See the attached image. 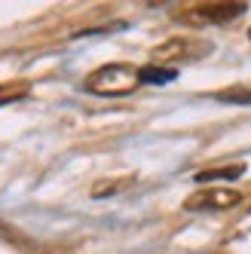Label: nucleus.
<instances>
[{
    "label": "nucleus",
    "instance_id": "f257e3e1",
    "mask_svg": "<svg viewBox=\"0 0 251 254\" xmlns=\"http://www.w3.org/2000/svg\"><path fill=\"white\" fill-rule=\"evenodd\" d=\"M141 83V70L132 64H104L86 77V89L98 95H126Z\"/></svg>",
    "mask_w": 251,
    "mask_h": 254
},
{
    "label": "nucleus",
    "instance_id": "f03ea898",
    "mask_svg": "<svg viewBox=\"0 0 251 254\" xmlns=\"http://www.w3.org/2000/svg\"><path fill=\"white\" fill-rule=\"evenodd\" d=\"M236 202H242V196L236 190H230V187H211V190L193 193L184 202V208H190V211H221V208H233Z\"/></svg>",
    "mask_w": 251,
    "mask_h": 254
},
{
    "label": "nucleus",
    "instance_id": "7ed1b4c3",
    "mask_svg": "<svg viewBox=\"0 0 251 254\" xmlns=\"http://www.w3.org/2000/svg\"><path fill=\"white\" fill-rule=\"evenodd\" d=\"M242 12H245V3H199L184 19H190V22H230V19H239Z\"/></svg>",
    "mask_w": 251,
    "mask_h": 254
},
{
    "label": "nucleus",
    "instance_id": "20e7f679",
    "mask_svg": "<svg viewBox=\"0 0 251 254\" xmlns=\"http://www.w3.org/2000/svg\"><path fill=\"white\" fill-rule=\"evenodd\" d=\"M245 166H230V169H214V172H199L196 181H218V178H239Z\"/></svg>",
    "mask_w": 251,
    "mask_h": 254
},
{
    "label": "nucleus",
    "instance_id": "39448f33",
    "mask_svg": "<svg viewBox=\"0 0 251 254\" xmlns=\"http://www.w3.org/2000/svg\"><path fill=\"white\" fill-rule=\"evenodd\" d=\"M175 77V70H159V67H144L141 70V80L144 83H169Z\"/></svg>",
    "mask_w": 251,
    "mask_h": 254
},
{
    "label": "nucleus",
    "instance_id": "423d86ee",
    "mask_svg": "<svg viewBox=\"0 0 251 254\" xmlns=\"http://www.w3.org/2000/svg\"><path fill=\"white\" fill-rule=\"evenodd\" d=\"M221 98H227V101H251V92H221Z\"/></svg>",
    "mask_w": 251,
    "mask_h": 254
},
{
    "label": "nucleus",
    "instance_id": "0eeeda50",
    "mask_svg": "<svg viewBox=\"0 0 251 254\" xmlns=\"http://www.w3.org/2000/svg\"><path fill=\"white\" fill-rule=\"evenodd\" d=\"M248 37H251V31H248Z\"/></svg>",
    "mask_w": 251,
    "mask_h": 254
}]
</instances>
